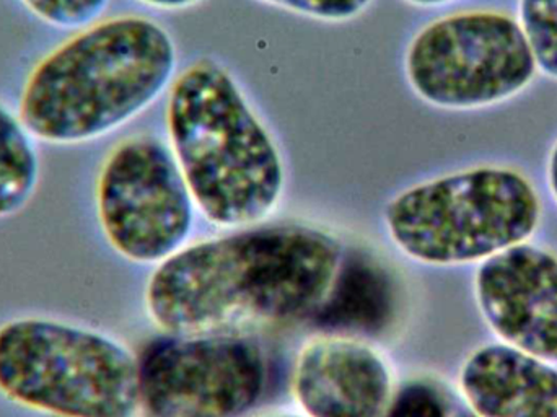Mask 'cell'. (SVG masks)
Wrapping results in <instances>:
<instances>
[{"mask_svg":"<svg viewBox=\"0 0 557 417\" xmlns=\"http://www.w3.org/2000/svg\"><path fill=\"white\" fill-rule=\"evenodd\" d=\"M474 295L500 343L557 366V256L523 242L480 262Z\"/></svg>","mask_w":557,"mask_h":417,"instance_id":"9c48e42d","label":"cell"},{"mask_svg":"<svg viewBox=\"0 0 557 417\" xmlns=\"http://www.w3.org/2000/svg\"><path fill=\"white\" fill-rule=\"evenodd\" d=\"M98 222L111 248L133 262L165 261L193 226V196L172 150L153 136L117 144L95 188Z\"/></svg>","mask_w":557,"mask_h":417,"instance_id":"52a82bcc","label":"cell"},{"mask_svg":"<svg viewBox=\"0 0 557 417\" xmlns=\"http://www.w3.org/2000/svg\"><path fill=\"white\" fill-rule=\"evenodd\" d=\"M0 395L51 417H133L139 363L91 328L49 317L0 324Z\"/></svg>","mask_w":557,"mask_h":417,"instance_id":"277c9868","label":"cell"},{"mask_svg":"<svg viewBox=\"0 0 557 417\" xmlns=\"http://www.w3.org/2000/svg\"><path fill=\"white\" fill-rule=\"evenodd\" d=\"M460 392L481 417H557V367L504 343L465 360Z\"/></svg>","mask_w":557,"mask_h":417,"instance_id":"8fae6325","label":"cell"},{"mask_svg":"<svg viewBox=\"0 0 557 417\" xmlns=\"http://www.w3.org/2000/svg\"><path fill=\"white\" fill-rule=\"evenodd\" d=\"M156 341L139 363L140 406L149 417H238L263 395L267 366L257 344L235 336Z\"/></svg>","mask_w":557,"mask_h":417,"instance_id":"ba28073f","label":"cell"},{"mask_svg":"<svg viewBox=\"0 0 557 417\" xmlns=\"http://www.w3.org/2000/svg\"><path fill=\"white\" fill-rule=\"evenodd\" d=\"M140 2L159 7V9H185V7L195 5L199 0H140Z\"/></svg>","mask_w":557,"mask_h":417,"instance_id":"ac0fdd59","label":"cell"},{"mask_svg":"<svg viewBox=\"0 0 557 417\" xmlns=\"http://www.w3.org/2000/svg\"><path fill=\"white\" fill-rule=\"evenodd\" d=\"M546 176H548L549 189H552L553 198L557 203V140L553 146L548 157V165H546Z\"/></svg>","mask_w":557,"mask_h":417,"instance_id":"e0dca14e","label":"cell"},{"mask_svg":"<svg viewBox=\"0 0 557 417\" xmlns=\"http://www.w3.org/2000/svg\"><path fill=\"white\" fill-rule=\"evenodd\" d=\"M261 417H300V416H294V415H268V416H261Z\"/></svg>","mask_w":557,"mask_h":417,"instance_id":"ffe728a7","label":"cell"},{"mask_svg":"<svg viewBox=\"0 0 557 417\" xmlns=\"http://www.w3.org/2000/svg\"><path fill=\"white\" fill-rule=\"evenodd\" d=\"M166 121L193 201L212 223L247 225L276 208L281 154L221 65L198 62L176 81Z\"/></svg>","mask_w":557,"mask_h":417,"instance_id":"3957f363","label":"cell"},{"mask_svg":"<svg viewBox=\"0 0 557 417\" xmlns=\"http://www.w3.org/2000/svg\"><path fill=\"white\" fill-rule=\"evenodd\" d=\"M38 140L9 105L0 100V220L26 209L41 175Z\"/></svg>","mask_w":557,"mask_h":417,"instance_id":"7c38bea8","label":"cell"},{"mask_svg":"<svg viewBox=\"0 0 557 417\" xmlns=\"http://www.w3.org/2000/svg\"><path fill=\"white\" fill-rule=\"evenodd\" d=\"M406 2L418 7H438L445 5V3L455 2V0H406Z\"/></svg>","mask_w":557,"mask_h":417,"instance_id":"d6986e66","label":"cell"},{"mask_svg":"<svg viewBox=\"0 0 557 417\" xmlns=\"http://www.w3.org/2000/svg\"><path fill=\"white\" fill-rule=\"evenodd\" d=\"M290 12L326 22H344L360 15L372 0H261Z\"/></svg>","mask_w":557,"mask_h":417,"instance_id":"2e32d148","label":"cell"},{"mask_svg":"<svg viewBox=\"0 0 557 417\" xmlns=\"http://www.w3.org/2000/svg\"><path fill=\"white\" fill-rule=\"evenodd\" d=\"M532 48L512 16L473 10L435 20L406 52V77L425 103L480 110L522 94L535 78Z\"/></svg>","mask_w":557,"mask_h":417,"instance_id":"8992f818","label":"cell"},{"mask_svg":"<svg viewBox=\"0 0 557 417\" xmlns=\"http://www.w3.org/2000/svg\"><path fill=\"white\" fill-rule=\"evenodd\" d=\"M519 22L536 68L557 81V0H519Z\"/></svg>","mask_w":557,"mask_h":417,"instance_id":"5bb4252c","label":"cell"},{"mask_svg":"<svg viewBox=\"0 0 557 417\" xmlns=\"http://www.w3.org/2000/svg\"><path fill=\"white\" fill-rule=\"evenodd\" d=\"M392 390L385 360L359 341H314L295 364L294 395L308 417H383Z\"/></svg>","mask_w":557,"mask_h":417,"instance_id":"30bf717a","label":"cell"},{"mask_svg":"<svg viewBox=\"0 0 557 417\" xmlns=\"http://www.w3.org/2000/svg\"><path fill=\"white\" fill-rule=\"evenodd\" d=\"M343 265L336 236L300 223L258 226L176 252L147 284L150 318L173 334L294 320L326 301Z\"/></svg>","mask_w":557,"mask_h":417,"instance_id":"6da1fadb","label":"cell"},{"mask_svg":"<svg viewBox=\"0 0 557 417\" xmlns=\"http://www.w3.org/2000/svg\"><path fill=\"white\" fill-rule=\"evenodd\" d=\"M175 68V42L159 23L134 15L97 20L33 65L16 111L38 143H94L150 107Z\"/></svg>","mask_w":557,"mask_h":417,"instance_id":"7a4b0ae2","label":"cell"},{"mask_svg":"<svg viewBox=\"0 0 557 417\" xmlns=\"http://www.w3.org/2000/svg\"><path fill=\"white\" fill-rule=\"evenodd\" d=\"M542 220L539 193L523 173L484 165L421 183L385 210L389 238L432 266L486 261L529 242Z\"/></svg>","mask_w":557,"mask_h":417,"instance_id":"5b68a950","label":"cell"},{"mask_svg":"<svg viewBox=\"0 0 557 417\" xmlns=\"http://www.w3.org/2000/svg\"><path fill=\"white\" fill-rule=\"evenodd\" d=\"M20 3L51 28L77 32L100 20L110 0H20Z\"/></svg>","mask_w":557,"mask_h":417,"instance_id":"9a60e30c","label":"cell"},{"mask_svg":"<svg viewBox=\"0 0 557 417\" xmlns=\"http://www.w3.org/2000/svg\"><path fill=\"white\" fill-rule=\"evenodd\" d=\"M383 417H481L460 390L434 377L406 383Z\"/></svg>","mask_w":557,"mask_h":417,"instance_id":"4fadbf2b","label":"cell"}]
</instances>
